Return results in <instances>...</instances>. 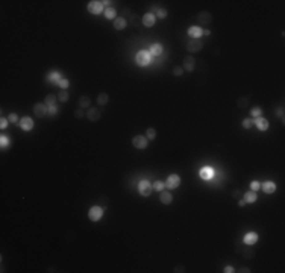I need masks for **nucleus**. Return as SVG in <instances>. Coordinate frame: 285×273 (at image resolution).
<instances>
[{
    "label": "nucleus",
    "instance_id": "30",
    "mask_svg": "<svg viewBox=\"0 0 285 273\" xmlns=\"http://www.w3.org/2000/svg\"><path fill=\"white\" fill-rule=\"evenodd\" d=\"M261 112H262V109L259 108V106H255V108H252V111H250V114H252V117H255V118H258V117H261Z\"/></svg>",
    "mask_w": 285,
    "mask_h": 273
},
{
    "label": "nucleus",
    "instance_id": "11",
    "mask_svg": "<svg viewBox=\"0 0 285 273\" xmlns=\"http://www.w3.org/2000/svg\"><path fill=\"white\" fill-rule=\"evenodd\" d=\"M197 21H199L200 24H209V23L213 21V17H211V14H209L208 11H202V12H199V15H197Z\"/></svg>",
    "mask_w": 285,
    "mask_h": 273
},
{
    "label": "nucleus",
    "instance_id": "38",
    "mask_svg": "<svg viewBox=\"0 0 285 273\" xmlns=\"http://www.w3.org/2000/svg\"><path fill=\"white\" fill-rule=\"evenodd\" d=\"M173 73H175V76H182L184 68H180V67H175V68H173Z\"/></svg>",
    "mask_w": 285,
    "mask_h": 273
},
{
    "label": "nucleus",
    "instance_id": "31",
    "mask_svg": "<svg viewBox=\"0 0 285 273\" xmlns=\"http://www.w3.org/2000/svg\"><path fill=\"white\" fill-rule=\"evenodd\" d=\"M9 138L6 137V135H2V138H0V146H2V149H6L8 146H9Z\"/></svg>",
    "mask_w": 285,
    "mask_h": 273
},
{
    "label": "nucleus",
    "instance_id": "45",
    "mask_svg": "<svg viewBox=\"0 0 285 273\" xmlns=\"http://www.w3.org/2000/svg\"><path fill=\"white\" fill-rule=\"evenodd\" d=\"M278 115H279V118H281V120H284V109L282 108L278 109Z\"/></svg>",
    "mask_w": 285,
    "mask_h": 273
},
{
    "label": "nucleus",
    "instance_id": "36",
    "mask_svg": "<svg viewBox=\"0 0 285 273\" xmlns=\"http://www.w3.org/2000/svg\"><path fill=\"white\" fill-rule=\"evenodd\" d=\"M250 188H252L253 191H256V190H259V188H261V184H259L258 181H252L250 182Z\"/></svg>",
    "mask_w": 285,
    "mask_h": 273
},
{
    "label": "nucleus",
    "instance_id": "5",
    "mask_svg": "<svg viewBox=\"0 0 285 273\" xmlns=\"http://www.w3.org/2000/svg\"><path fill=\"white\" fill-rule=\"evenodd\" d=\"M147 137L144 135H137V137H134V140H132V144H134V147L135 149H140V150H142V149H146L147 147Z\"/></svg>",
    "mask_w": 285,
    "mask_h": 273
},
{
    "label": "nucleus",
    "instance_id": "32",
    "mask_svg": "<svg viewBox=\"0 0 285 273\" xmlns=\"http://www.w3.org/2000/svg\"><path fill=\"white\" fill-rule=\"evenodd\" d=\"M59 88H62V90H65V88H68V85H70V82L67 81V79H59V82L56 84Z\"/></svg>",
    "mask_w": 285,
    "mask_h": 273
},
{
    "label": "nucleus",
    "instance_id": "8",
    "mask_svg": "<svg viewBox=\"0 0 285 273\" xmlns=\"http://www.w3.org/2000/svg\"><path fill=\"white\" fill-rule=\"evenodd\" d=\"M202 47H203V43H202L199 38H193V39L187 44V50H188V52H199Z\"/></svg>",
    "mask_w": 285,
    "mask_h": 273
},
{
    "label": "nucleus",
    "instance_id": "37",
    "mask_svg": "<svg viewBox=\"0 0 285 273\" xmlns=\"http://www.w3.org/2000/svg\"><path fill=\"white\" fill-rule=\"evenodd\" d=\"M156 14H158V17H159V18H165V17H167V11H165V9H158V11H156Z\"/></svg>",
    "mask_w": 285,
    "mask_h": 273
},
{
    "label": "nucleus",
    "instance_id": "13",
    "mask_svg": "<svg viewBox=\"0 0 285 273\" xmlns=\"http://www.w3.org/2000/svg\"><path fill=\"white\" fill-rule=\"evenodd\" d=\"M155 15L152 14V12H149V14H146V15H142V24L146 26V27H152L153 24H155Z\"/></svg>",
    "mask_w": 285,
    "mask_h": 273
},
{
    "label": "nucleus",
    "instance_id": "27",
    "mask_svg": "<svg viewBox=\"0 0 285 273\" xmlns=\"http://www.w3.org/2000/svg\"><path fill=\"white\" fill-rule=\"evenodd\" d=\"M115 9L114 8H106L105 9V17L108 18V20H115Z\"/></svg>",
    "mask_w": 285,
    "mask_h": 273
},
{
    "label": "nucleus",
    "instance_id": "18",
    "mask_svg": "<svg viewBox=\"0 0 285 273\" xmlns=\"http://www.w3.org/2000/svg\"><path fill=\"white\" fill-rule=\"evenodd\" d=\"M188 35L191 36V38H200V36H202V27H199V26H191V27L188 29Z\"/></svg>",
    "mask_w": 285,
    "mask_h": 273
},
{
    "label": "nucleus",
    "instance_id": "19",
    "mask_svg": "<svg viewBox=\"0 0 285 273\" xmlns=\"http://www.w3.org/2000/svg\"><path fill=\"white\" fill-rule=\"evenodd\" d=\"M159 199H161V202H162L164 205H170V203L173 202V196H171L168 191H162V193H161V196H159Z\"/></svg>",
    "mask_w": 285,
    "mask_h": 273
},
{
    "label": "nucleus",
    "instance_id": "15",
    "mask_svg": "<svg viewBox=\"0 0 285 273\" xmlns=\"http://www.w3.org/2000/svg\"><path fill=\"white\" fill-rule=\"evenodd\" d=\"M253 125H256V127L259 130H267L268 129V122L266 118H262V117H258L256 120H253Z\"/></svg>",
    "mask_w": 285,
    "mask_h": 273
},
{
    "label": "nucleus",
    "instance_id": "6",
    "mask_svg": "<svg viewBox=\"0 0 285 273\" xmlns=\"http://www.w3.org/2000/svg\"><path fill=\"white\" fill-rule=\"evenodd\" d=\"M88 11L91 12V14H100L102 11H103V3L102 2H99V0H91L88 3Z\"/></svg>",
    "mask_w": 285,
    "mask_h": 273
},
{
    "label": "nucleus",
    "instance_id": "4",
    "mask_svg": "<svg viewBox=\"0 0 285 273\" xmlns=\"http://www.w3.org/2000/svg\"><path fill=\"white\" fill-rule=\"evenodd\" d=\"M103 216V209L100 206H91L89 208V213H88V217L91 221H99Z\"/></svg>",
    "mask_w": 285,
    "mask_h": 273
},
{
    "label": "nucleus",
    "instance_id": "47",
    "mask_svg": "<svg viewBox=\"0 0 285 273\" xmlns=\"http://www.w3.org/2000/svg\"><path fill=\"white\" fill-rule=\"evenodd\" d=\"M238 205H240V206H244V205H246V200H244V199H243V200H238Z\"/></svg>",
    "mask_w": 285,
    "mask_h": 273
},
{
    "label": "nucleus",
    "instance_id": "49",
    "mask_svg": "<svg viewBox=\"0 0 285 273\" xmlns=\"http://www.w3.org/2000/svg\"><path fill=\"white\" fill-rule=\"evenodd\" d=\"M240 272H243V273H247V272H250V270H249V269H247V267H243V269H241Z\"/></svg>",
    "mask_w": 285,
    "mask_h": 273
},
{
    "label": "nucleus",
    "instance_id": "16",
    "mask_svg": "<svg viewBox=\"0 0 285 273\" xmlns=\"http://www.w3.org/2000/svg\"><path fill=\"white\" fill-rule=\"evenodd\" d=\"M200 178L202 179H211L214 176V170L211 168V167H203V168H200Z\"/></svg>",
    "mask_w": 285,
    "mask_h": 273
},
{
    "label": "nucleus",
    "instance_id": "33",
    "mask_svg": "<svg viewBox=\"0 0 285 273\" xmlns=\"http://www.w3.org/2000/svg\"><path fill=\"white\" fill-rule=\"evenodd\" d=\"M164 187H165V184L162 181H156L155 184H153V188L156 190V191H162L164 190Z\"/></svg>",
    "mask_w": 285,
    "mask_h": 273
},
{
    "label": "nucleus",
    "instance_id": "39",
    "mask_svg": "<svg viewBox=\"0 0 285 273\" xmlns=\"http://www.w3.org/2000/svg\"><path fill=\"white\" fill-rule=\"evenodd\" d=\"M8 120H9L11 123H17V122H18V115H17V114H11Z\"/></svg>",
    "mask_w": 285,
    "mask_h": 273
},
{
    "label": "nucleus",
    "instance_id": "35",
    "mask_svg": "<svg viewBox=\"0 0 285 273\" xmlns=\"http://www.w3.org/2000/svg\"><path fill=\"white\" fill-rule=\"evenodd\" d=\"M247 103H249V100H247L246 97L238 99V106H240V108H246V106H247Z\"/></svg>",
    "mask_w": 285,
    "mask_h": 273
},
{
    "label": "nucleus",
    "instance_id": "17",
    "mask_svg": "<svg viewBox=\"0 0 285 273\" xmlns=\"http://www.w3.org/2000/svg\"><path fill=\"white\" fill-rule=\"evenodd\" d=\"M262 190H264V193H267V194H271V193H275L276 191V184L271 181H267L262 184Z\"/></svg>",
    "mask_w": 285,
    "mask_h": 273
},
{
    "label": "nucleus",
    "instance_id": "42",
    "mask_svg": "<svg viewBox=\"0 0 285 273\" xmlns=\"http://www.w3.org/2000/svg\"><path fill=\"white\" fill-rule=\"evenodd\" d=\"M74 117H76V118H82V117H84V111H82V109L74 111Z\"/></svg>",
    "mask_w": 285,
    "mask_h": 273
},
{
    "label": "nucleus",
    "instance_id": "10",
    "mask_svg": "<svg viewBox=\"0 0 285 273\" xmlns=\"http://www.w3.org/2000/svg\"><path fill=\"white\" fill-rule=\"evenodd\" d=\"M194 64H196V59H194L191 55H187V56L184 58V70L193 72V70H194Z\"/></svg>",
    "mask_w": 285,
    "mask_h": 273
},
{
    "label": "nucleus",
    "instance_id": "1",
    "mask_svg": "<svg viewBox=\"0 0 285 273\" xmlns=\"http://www.w3.org/2000/svg\"><path fill=\"white\" fill-rule=\"evenodd\" d=\"M135 61L138 65H149L150 61H152V55L150 52H146V50H140L137 56H135Z\"/></svg>",
    "mask_w": 285,
    "mask_h": 273
},
{
    "label": "nucleus",
    "instance_id": "41",
    "mask_svg": "<svg viewBox=\"0 0 285 273\" xmlns=\"http://www.w3.org/2000/svg\"><path fill=\"white\" fill-rule=\"evenodd\" d=\"M243 255H244L246 258H252V256H253V250H252V249H246V250L243 252Z\"/></svg>",
    "mask_w": 285,
    "mask_h": 273
},
{
    "label": "nucleus",
    "instance_id": "2",
    "mask_svg": "<svg viewBox=\"0 0 285 273\" xmlns=\"http://www.w3.org/2000/svg\"><path fill=\"white\" fill-rule=\"evenodd\" d=\"M152 191H153V185H152L150 182L140 181V184H138V193L141 194L142 197H147V196H150V194H152Z\"/></svg>",
    "mask_w": 285,
    "mask_h": 273
},
{
    "label": "nucleus",
    "instance_id": "22",
    "mask_svg": "<svg viewBox=\"0 0 285 273\" xmlns=\"http://www.w3.org/2000/svg\"><path fill=\"white\" fill-rule=\"evenodd\" d=\"M256 199H258V196H256V193H255V191H247V193L244 194V200H246V203H253V202H256Z\"/></svg>",
    "mask_w": 285,
    "mask_h": 273
},
{
    "label": "nucleus",
    "instance_id": "28",
    "mask_svg": "<svg viewBox=\"0 0 285 273\" xmlns=\"http://www.w3.org/2000/svg\"><path fill=\"white\" fill-rule=\"evenodd\" d=\"M146 137H147V140H155L156 138V130L153 127H149L147 132H146Z\"/></svg>",
    "mask_w": 285,
    "mask_h": 273
},
{
    "label": "nucleus",
    "instance_id": "34",
    "mask_svg": "<svg viewBox=\"0 0 285 273\" xmlns=\"http://www.w3.org/2000/svg\"><path fill=\"white\" fill-rule=\"evenodd\" d=\"M252 126H253V120H252V118L243 120V127H244V129H250Z\"/></svg>",
    "mask_w": 285,
    "mask_h": 273
},
{
    "label": "nucleus",
    "instance_id": "48",
    "mask_svg": "<svg viewBox=\"0 0 285 273\" xmlns=\"http://www.w3.org/2000/svg\"><path fill=\"white\" fill-rule=\"evenodd\" d=\"M209 34H211V32H209L208 29H205V31H202V35H209Z\"/></svg>",
    "mask_w": 285,
    "mask_h": 273
},
{
    "label": "nucleus",
    "instance_id": "43",
    "mask_svg": "<svg viewBox=\"0 0 285 273\" xmlns=\"http://www.w3.org/2000/svg\"><path fill=\"white\" fill-rule=\"evenodd\" d=\"M175 272H176V273H179V272H180V273L185 272V267H184L182 264H180V266H176V267H175Z\"/></svg>",
    "mask_w": 285,
    "mask_h": 273
},
{
    "label": "nucleus",
    "instance_id": "44",
    "mask_svg": "<svg viewBox=\"0 0 285 273\" xmlns=\"http://www.w3.org/2000/svg\"><path fill=\"white\" fill-rule=\"evenodd\" d=\"M56 112H58L56 106H49V114H50V115H55Z\"/></svg>",
    "mask_w": 285,
    "mask_h": 273
},
{
    "label": "nucleus",
    "instance_id": "24",
    "mask_svg": "<svg viewBox=\"0 0 285 273\" xmlns=\"http://www.w3.org/2000/svg\"><path fill=\"white\" fill-rule=\"evenodd\" d=\"M89 103H91V100H89L88 96H81V99H79V105H81V108H88Z\"/></svg>",
    "mask_w": 285,
    "mask_h": 273
},
{
    "label": "nucleus",
    "instance_id": "21",
    "mask_svg": "<svg viewBox=\"0 0 285 273\" xmlns=\"http://www.w3.org/2000/svg\"><path fill=\"white\" fill-rule=\"evenodd\" d=\"M162 50H164V49H162V46L158 44V43H155V44H152V46H150V50H149V52H150V55L159 56V55L162 53Z\"/></svg>",
    "mask_w": 285,
    "mask_h": 273
},
{
    "label": "nucleus",
    "instance_id": "9",
    "mask_svg": "<svg viewBox=\"0 0 285 273\" xmlns=\"http://www.w3.org/2000/svg\"><path fill=\"white\" fill-rule=\"evenodd\" d=\"M18 125H20V127H21L23 130H32V129H34V120H32L31 117H23V118L18 122Z\"/></svg>",
    "mask_w": 285,
    "mask_h": 273
},
{
    "label": "nucleus",
    "instance_id": "7",
    "mask_svg": "<svg viewBox=\"0 0 285 273\" xmlns=\"http://www.w3.org/2000/svg\"><path fill=\"white\" fill-rule=\"evenodd\" d=\"M164 184H165V187H167V188L175 190V188H178L179 185H180V178H179L178 175H170Z\"/></svg>",
    "mask_w": 285,
    "mask_h": 273
},
{
    "label": "nucleus",
    "instance_id": "12",
    "mask_svg": "<svg viewBox=\"0 0 285 273\" xmlns=\"http://www.w3.org/2000/svg\"><path fill=\"white\" fill-rule=\"evenodd\" d=\"M87 117H88L89 122H97L102 117V112H100V109L97 108H89L88 112H87Z\"/></svg>",
    "mask_w": 285,
    "mask_h": 273
},
{
    "label": "nucleus",
    "instance_id": "23",
    "mask_svg": "<svg viewBox=\"0 0 285 273\" xmlns=\"http://www.w3.org/2000/svg\"><path fill=\"white\" fill-rule=\"evenodd\" d=\"M56 100H58V97H56L55 94H47V96H46V105H47V106H55Z\"/></svg>",
    "mask_w": 285,
    "mask_h": 273
},
{
    "label": "nucleus",
    "instance_id": "29",
    "mask_svg": "<svg viewBox=\"0 0 285 273\" xmlns=\"http://www.w3.org/2000/svg\"><path fill=\"white\" fill-rule=\"evenodd\" d=\"M58 100H61L62 103H65V102L68 100V93H67L65 90H62L59 94H58Z\"/></svg>",
    "mask_w": 285,
    "mask_h": 273
},
{
    "label": "nucleus",
    "instance_id": "26",
    "mask_svg": "<svg viewBox=\"0 0 285 273\" xmlns=\"http://www.w3.org/2000/svg\"><path fill=\"white\" fill-rule=\"evenodd\" d=\"M59 79H61L59 72H53L49 77H47V81H49V82H52V84H58V82H59Z\"/></svg>",
    "mask_w": 285,
    "mask_h": 273
},
{
    "label": "nucleus",
    "instance_id": "14",
    "mask_svg": "<svg viewBox=\"0 0 285 273\" xmlns=\"http://www.w3.org/2000/svg\"><path fill=\"white\" fill-rule=\"evenodd\" d=\"M256 241H258V234H256V232H247V234L244 235V243H246L247 246H253Z\"/></svg>",
    "mask_w": 285,
    "mask_h": 273
},
{
    "label": "nucleus",
    "instance_id": "20",
    "mask_svg": "<svg viewBox=\"0 0 285 273\" xmlns=\"http://www.w3.org/2000/svg\"><path fill=\"white\" fill-rule=\"evenodd\" d=\"M114 27L117 29V31H123L126 27V20L123 17H118L114 20Z\"/></svg>",
    "mask_w": 285,
    "mask_h": 273
},
{
    "label": "nucleus",
    "instance_id": "46",
    "mask_svg": "<svg viewBox=\"0 0 285 273\" xmlns=\"http://www.w3.org/2000/svg\"><path fill=\"white\" fill-rule=\"evenodd\" d=\"M225 272H226V273H232V272H235V270H233V267H231V266H226V267H225Z\"/></svg>",
    "mask_w": 285,
    "mask_h": 273
},
{
    "label": "nucleus",
    "instance_id": "3",
    "mask_svg": "<svg viewBox=\"0 0 285 273\" xmlns=\"http://www.w3.org/2000/svg\"><path fill=\"white\" fill-rule=\"evenodd\" d=\"M34 114L38 118H43V117H46V114H49V106L46 103H35L34 105Z\"/></svg>",
    "mask_w": 285,
    "mask_h": 273
},
{
    "label": "nucleus",
    "instance_id": "40",
    "mask_svg": "<svg viewBox=\"0 0 285 273\" xmlns=\"http://www.w3.org/2000/svg\"><path fill=\"white\" fill-rule=\"evenodd\" d=\"M8 122H9L8 118H5V117H2V120H0V127H2V129H5V127L8 126Z\"/></svg>",
    "mask_w": 285,
    "mask_h": 273
},
{
    "label": "nucleus",
    "instance_id": "25",
    "mask_svg": "<svg viewBox=\"0 0 285 273\" xmlns=\"http://www.w3.org/2000/svg\"><path fill=\"white\" fill-rule=\"evenodd\" d=\"M108 100H109V96H108L106 93H102V94H99V97H97V103H99V105H106Z\"/></svg>",
    "mask_w": 285,
    "mask_h": 273
}]
</instances>
